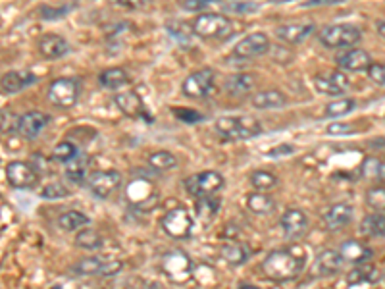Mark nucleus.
I'll return each mask as SVG.
<instances>
[{
    "label": "nucleus",
    "instance_id": "f257e3e1",
    "mask_svg": "<svg viewBox=\"0 0 385 289\" xmlns=\"http://www.w3.org/2000/svg\"><path fill=\"white\" fill-rule=\"evenodd\" d=\"M307 266V253L300 247H285L270 253L262 260V274L274 281H291L299 278Z\"/></svg>",
    "mask_w": 385,
    "mask_h": 289
},
{
    "label": "nucleus",
    "instance_id": "f03ea898",
    "mask_svg": "<svg viewBox=\"0 0 385 289\" xmlns=\"http://www.w3.org/2000/svg\"><path fill=\"white\" fill-rule=\"evenodd\" d=\"M214 129L225 141H246L260 135L262 124L254 116H223L216 120Z\"/></svg>",
    "mask_w": 385,
    "mask_h": 289
},
{
    "label": "nucleus",
    "instance_id": "7ed1b4c3",
    "mask_svg": "<svg viewBox=\"0 0 385 289\" xmlns=\"http://www.w3.org/2000/svg\"><path fill=\"white\" fill-rule=\"evenodd\" d=\"M191 31L200 39H225L233 31L230 17L218 12H202L192 20Z\"/></svg>",
    "mask_w": 385,
    "mask_h": 289
},
{
    "label": "nucleus",
    "instance_id": "20e7f679",
    "mask_svg": "<svg viewBox=\"0 0 385 289\" xmlns=\"http://www.w3.org/2000/svg\"><path fill=\"white\" fill-rule=\"evenodd\" d=\"M362 39V29L353 24L326 25L318 33V41L326 48H351Z\"/></svg>",
    "mask_w": 385,
    "mask_h": 289
},
{
    "label": "nucleus",
    "instance_id": "39448f33",
    "mask_svg": "<svg viewBox=\"0 0 385 289\" xmlns=\"http://www.w3.org/2000/svg\"><path fill=\"white\" fill-rule=\"evenodd\" d=\"M81 93V83L74 78H58L48 85L46 97L58 108H71L76 106Z\"/></svg>",
    "mask_w": 385,
    "mask_h": 289
},
{
    "label": "nucleus",
    "instance_id": "423d86ee",
    "mask_svg": "<svg viewBox=\"0 0 385 289\" xmlns=\"http://www.w3.org/2000/svg\"><path fill=\"white\" fill-rule=\"evenodd\" d=\"M223 185H225V180H223L222 174L216 172V170L195 174V176L185 180V191L195 199L216 195L218 191H222Z\"/></svg>",
    "mask_w": 385,
    "mask_h": 289
},
{
    "label": "nucleus",
    "instance_id": "0eeeda50",
    "mask_svg": "<svg viewBox=\"0 0 385 289\" xmlns=\"http://www.w3.org/2000/svg\"><path fill=\"white\" fill-rule=\"evenodd\" d=\"M123 185V176L118 170H100L89 176L87 189L91 191L92 197L97 199H110L115 191H120Z\"/></svg>",
    "mask_w": 385,
    "mask_h": 289
},
{
    "label": "nucleus",
    "instance_id": "6e6552de",
    "mask_svg": "<svg viewBox=\"0 0 385 289\" xmlns=\"http://www.w3.org/2000/svg\"><path fill=\"white\" fill-rule=\"evenodd\" d=\"M162 230L174 239H187L192 234V216L185 206H176L164 214L160 222Z\"/></svg>",
    "mask_w": 385,
    "mask_h": 289
},
{
    "label": "nucleus",
    "instance_id": "1a4fd4ad",
    "mask_svg": "<svg viewBox=\"0 0 385 289\" xmlns=\"http://www.w3.org/2000/svg\"><path fill=\"white\" fill-rule=\"evenodd\" d=\"M214 78L216 71L212 68H202V70L192 71L191 76H187L183 81V94L191 97V99H206L208 94L212 93L214 89Z\"/></svg>",
    "mask_w": 385,
    "mask_h": 289
},
{
    "label": "nucleus",
    "instance_id": "9d476101",
    "mask_svg": "<svg viewBox=\"0 0 385 289\" xmlns=\"http://www.w3.org/2000/svg\"><path fill=\"white\" fill-rule=\"evenodd\" d=\"M122 270L120 260H106L100 257L81 258L71 266V274L76 276H114Z\"/></svg>",
    "mask_w": 385,
    "mask_h": 289
},
{
    "label": "nucleus",
    "instance_id": "9b49d317",
    "mask_svg": "<svg viewBox=\"0 0 385 289\" xmlns=\"http://www.w3.org/2000/svg\"><path fill=\"white\" fill-rule=\"evenodd\" d=\"M279 226H281V232H284L285 239H289V241H299V239H302V237L308 234L310 220H308L307 212L300 211V209H287V211L281 214Z\"/></svg>",
    "mask_w": 385,
    "mask_h": 289
},
{
    "label": "nucleus",
    "instance_id": "f8f14e48",
    "mask_svg": "<svg viewBox=\"0 0 385 289\" xmlns=\"http://www.w3.org/2000/svg\"><path fill=\"white\" fill-rule=\"evenodd\" d=\"M314 87L318 93L328 94V97H341L349 91L351 81L346 78L345 71L331 70L314 76Z\"/></svg>",
    "mask_w": 385,
    "mask_h": 289
},
{
    "label": "nucleus",
    "instance_id": "ddd939ff",
    "mask_svg": "<svg viewBox=\"0 0 385 289\" xmlns=\"http://www.w3.org/2000/svg\"><path fill=\"white\" fill-rule=\"evenodd\" d=\"M37 170L29 162L14 160L6 166V180L15 189H33L38 183Z\"/></svg>",
    "mask_w": 385,
    "mask_h": 289
},
{
    "label": "nucleus",
    "instance_id": "4468645a",
    "mask_svg": "<svg viewBox=\"0 0 385 289\" xmlns=\"http://www.w3.org/2000/svg\"><path fill=\"white\" fill-rule=\"evenodd\" d=\"M48 124H50V116L48 114L38 112V110H29V112H25V114L18 118L15 129L25 139H37L38 135L45 132Z\"/></svg>",
    "mask_w": 385,
    "mask_h": 289
},
{
    "label": "nucleus",
    "instance_id": "2eb2a0df",
    "mask_svg": "<svg viewBox=\"0 0 385 289\" xmlns=\"http://www.w3.org/2000/svg\"><path fill=\"white\" fill-rule=\"evenodd\" d=\"M270 47H272V43H270L268 35L256 31L239 41L235 48H233V55L239 56V58H256V56L266 55Z\"/></svg>",
    "mask_w": 385,
    "mask_h": 289
},
{
    "label": "nucleus",
    "instance_id": "dca6fc26",
    "mask_svg": "<svg viewBox=\"0 0 385 289\" xmlns=\"http://www.w3.org/2000/svg\"><path fill=\"white\" fill-rule=\"evenodd\" d=\"M316 31V25L310 22H293V24H284L276 27V37L281 43L287 45H302L308 37H312Z\"/></svg>",
    "mask_w": 385,
    "mask_h": 289
},
{
    "label": "nucleus",
    "instance_id": "f3484780",
    "mask_svg": "<svg viewBox=\"0 0 385 289\" xmlns=\"http://www.w3.org/2000/svg\"><path fill=\"white\" fill-rule=\"evenodd\" d=\"M162 270L168 274L172 280H183L191 274L192 262L181 251H169L162 257Z\"/></svg>",
    "mask_w": 385,
    "mask_h": 289
},
{
    "label": "nucleus",
    "instance_id": "a211bd4d",
    "mask_svg": "<svg viewBox=\"0 0 385 289\" xmlns=\"http://www.w3.org/2000/svg\"><path fill=\"white\" fill-rule=\"evenodd\" d=\"M354 218V206L351 203H335L331 204L328 211L323 212V226L330 232H337L346 227Z\"/></svg>",
    "mask_w": 385,
    "mask_h": 289
},
{
    "label": "nucleus",
    "instance_id": "6ab92c4d",
    "mask_svg": "<svg viewBox=\"0 0 385 289\" xmlns=\"http://www.w3.org/2000/svg\"><path fill=\"white\" fill-rule=\"evenodd\" d=\"M343 266H345V260L341 257V253L335 249H328L322 251L316 257L312 274H314L316 278H330V276H335V274L341 272Z\"/></svg>",
    "mask_w": 385,
    "mask_h": 289
},
{
    "label": "nucleus",
    "instance_id": "aec40b11",
    "mask_svg": "<svg viewBox=\"0 0 385 289\" xmlns=\"http://www.w3.org/2000/svg\"><path fill=\"white\" fill-rule=\"evenodd\" d=\"M35 83H37V76L29 70L8 71L0 78V89H2V93L6 94L22 93L23 89L35 85Z\"/></svg>",
    "mask_w": 385,
    "mask_h": 289
},
{
    "label": "nucleus",
    "instance_id": "412c9836",
    "mask_svg": "<svg viewBox=\"0 0 385 289\" xmlns=\"http://www.w3.org/2000/svg\"><path fill=\"white\" fill-rule=\"evenodd\" d=\"M69 43L56 33H46L38 39V52L46 60H60L66 55H69Z\"/></svg>",
    "mask_w": 385,
    "mask_h": 289
},
{
    "label": "nucleus",
    "instance_id": "4be33fe9",
    "mask_svg": "<svg viewBox=\"0 0 385 289\" xmlns=\"http://www.w3.org/2000/svg\"><path fill=\"white\" fill-rule=\"evenodd\" d=\"M339 253H341V257L345 260V265H364V262H368L370 258L374 257V251L370 249L366 243L358 241V239H346V241L341 243V247H339Z\"/></svg>",
    "mask_w": 385,
    "mask_h": 289
},
{
    "label": "nucleus",
    "instance_id": "5701e85b",
    "mask_svg": "<svg viewBox=\"0 0 385 289\" xmlns=\"http://www.w3.org/2000/svg\"><path fill=\"white\" fill-rule=\"evenodd\" d=\"M341 71H368L372 66V56L362 48H351L337 58Z\"/></svg>",
    "mask_w": 385,
    "mask_h": 289
},
{
    "label": "nucleus",
    "instance_id": "b1692460",
    "mask_svg": "<svg viewBox=\"0 0 385 289\" xmlns=\"http://www.w3.org/2000/svg\"><path fill=\"white\" fill-rule=\"evenodd\" d=\"M379 280H384V272L374 265H356L354 268H351V272L346 274V283L349 286H360V283H370L374 286Z\"/></svg>",
    "mask_w": 385,
    "mask_h": 289
},
{
    "label": "nucleus",
    "instance_id": "393cba45",
    "mask_svg": "<svg viewBox=\"0 0 385 289\" xmlns=\"http://www.w3.org/2000/svg\"><path fill=\"white\" fill-rule=\"evenodd\" d=\"M89 166H91L89 157L79 153L76 158H71L68 164H66V170H64V174H66V180H68L69 183H74V185L87 183L89 176H91V174H89Z\"/></svg>",
    "mask_w": 385,
    "mask_h": 289
},
{
    "label": "nucleus",
    "instance_id": "a878e982",
    "mask_svg": "<svg viewBox=\"0 0 385 289\" xmlns=\"http://www.w3.org/2000/svg\"><path fill=\"white\" fill-rule=\"evenodd\" d=\"M114 102L118 108L122 110L125 116L130 118H145V106H143V99L139 97L135 91H122L114 97Z\"/></svg>",
    "mask_w": 385,
    "mask_h": 289
},
{
    "label": "nucleus",
    "instance_id": "bb28decb",
    "mask_svg": "<svg viewBox=\"0 0 385 289\" xmlns=\"http://www.w3.org/2000/svg\"><path fill=\"white\" fill-rule=\"evenodd\" d=\"M222 258L231 266H241L245 265L246 260L251 258V249L248 245H245L243 241H237V239H227V241L222 245Z\"/></svg>",
    "mask_w": 385,
    "mask_h": 289
},
{
    "label": "nucleus",
    "instance_id": "cd10ccee",
    "mask_svg": "<svg viewBox=\"0 0 385 289\" xmlns=\"http://www.w3.org/2000/svg\"><path fill=\"white\" fill-rule=\"evenodd\" d=\"M251 102H253L254 108L258 110H276L287 106V97L277 89H266V91L253 94Z\"/></svg>",
    "mask_w": 385,
    "mask_h": 289
},
{
    "label": "nucleus",
    "instance_id": "c85d7f7f",
    "mask_svg": "<svg viewBox=\"0 0 385 289\" xmlns=\"http://www.w3.org/2000/svg\"><path fill=\"white\" fill-rule=\"evenodd\" d=\"M256 85V78L253 73H233L225 79V91L231 97H245L254 91Z\"/></svg>",
    "mask_w": 385,
    "mask_h": 289
},
{
    "label": "nucleus",
    "instance_id": "c756f323",
    "mask_svg": "<svg viewBox=\"0 0 385 289\" xmlns=\"http://www.w3.org/2000/svg\"><path fill=\"white\" fill-rule=\"evenodd\" d=\"M360 234L372 239H385V212L366 214L360 222Z\"/></svg>",
    "mask_w": 385,
    "mask_h": 289
},
{
    "label": "nucleus",
    "instance_id": "7c9ffc66",
    "mask_svg": "<svg viewBox=\"0 0 385 289\" xmlns=\"http://www.w3.org/2000/svg\"><path fill=\"white\" fill-rule=\"evenodd\" d=\"M246 209L253 214L266 216V214H272V212L276 211V201H274V197L270 195V193L254 191V193L246 197Z\"/></svg>",
    "mask_w": 385,
    "mask_h": 289
},
{
    "label": "nucleus",
    "instance_id": "2f4dec72",
    "mask_svg": "<svg viewBox=\"0 0 385 289\" xmlns=\"http://www.w3.org/2000/svg\"><path fill=\"white\" fill-rule=\"evenodd\" d=\"M56 224H58L62 232H68V234L69 232H79V230L87 227L89 216L79 211H66L56 218Z\"/></svg>",
    "mask_w": 385,
    "mask_h": 289
},
{
    "label": "nucleus",
    "instance_id": "473e14b6",
    "mask_svg": "<svg viewBox=\"0 0 385 289\" xmlns=\"http://www.w3.org/2000/svg\"><path fill=\"white\" fill-rule=\"evenodd\" d=\"M99 83L100 87H104V89H122L130 83V76H127V71L123 70V68H108L99 76Z\"/></svg>",
    "mask_w": 385,
    "mask_h": 289
},
{
    "label": "nucleus",
    "instance_id": "72a5a7b5",
    "mask_svg": "<svg viewBox=\"0 0 385 289\" xmlns=\"http://www.w3.org/2000/svg\"><path fill=\"white\" fill-rule=\"evenodd\" d=\"M146 162L156 172H168V170H174L177 166V157L172 155L169 150H156L153 155H148Z\"/></svg>",
    "mask_w": 385,
    "mask_h": 289
},
{
    "label": "nucleus",
    "instance_id": "f704fd0d",
    "mask_svg": "<svg viewBox=\"0 0 385 289\" xmlns=\"http://www.w3.org/2000/svg\"><path fill=\"white\" fill-rule=\"evenodd\" d=\"M76 245L83 251H97L102 247V235L92 227H83L77 232Z\"/></svg>",
    "mask_w": 385,
    "mask_h": 289
},
{
    "label": "nucleus",
    "instance_id": "c9c22d12",
    "mask_svg": "<svg viewBox=\"0 0 385 289\" xmlns=\"http://www.w3.org/2000/svg\"><path fill=\"white\" fill-rule=\"evenodd\" d=\"M277 183H279V180H277L276 174L268 172V170H256L251 174V185L262 193H270L272 189L277 188Z\"/></svg>",
    "mask_w": 385,
    "mask_h": 289
},
{
    "label": "nucleus",
    "instance_id": "e433bc0d",
    "mask_svg": "<svg viewBox=\"0 0 385 289\" xmlns=\"http://www.w3.org/2000/svg\"><path fill=\"white\" fill-rule=\"evenodd\" d=\"M220 211V199L212 197H200L197 203V216L204 222H210Z\"/></svg>",
    "mask_w": 385,
    "mask_h": 289
},
{
    "label": "nucleus",
    "instance_id": "4c0bfd02",
    "mask_svg": "<svg viewBox=\"0 0 385 289\" xmlns=\"http://www.w3.org/2000/svg\"><path fill=\"white\" fill-rule=\"evenodd\" d=\"M222 12L225 14H251L258 10V2H251V0H223Z\"/></svg>",
    "mask_w": 385,
    "mask_h": 289
},
{
    "label": "nucleus",
    "instance_id": "58836bf2",
    "mask_svg": "<svg viewBox=\"0 0 385 289\" xmlns=\"http://www.w3.org/2000/svg\"><path fill=\"white\" fill-rule=\"evenodd\" d=\"M79 155L77 150V145H74L71 141H62L58 143L52 150V160L54 162H60V164H68L71 158H76Z\"/></svg>",
    "mask_w": 385,
    "mask_h": 289
},
{
    "label": "nucleus",
    "instance_id": "ea45409f",
    "mask_svg": "<svg viewBox=\"0 0 385 289\" xmlns=\"http://www.w3.org/2000/svg\"><path fill=\"white\" fill-rule=\"evenodd\" d=\"M38 195L43 197V199H48V201H56V199H66V197H69L71 191L62 181H50V183H46V185L41 188Z\"/></svg>",
    "mask_w": 385,
    "mask_h": 289
},
{
    "label": "nucleus",
    "instance_id": "a19ab883",
    "mask_svg": "<svg viewBox=\"0 0 385 289\" xmlns=\"http://www.w3.org/2000/svg\"><path fill=\"white\" fill-rule=\"evenodd\" d=\"M354 101L353 99H337V101H331L328 106H326V114L323 116L328 118H341L346 116L349 112L354 110Z\"/></svg>",
    "mask_w": 385,
    "mask_h": 289
},
{
    "label": "nucleus",
    "instance_id": "79ce46f5",
    "mask_svg": "<svg viewBox=\"0 0 385 289\" xmlns=\"http://www.w3.org/2000/svg\"><path fill=\"white\" fill-rule=\"evenodd\" d=\"M364 201L374 212H385V188L384 185H376V188H370L366 191Z\"/></svg>",
    "mask_w": 385,
    "mask_h": 289
},
{
    "label": "nucleus",
    "instance_id": "37998d69",
    "mask_svg": "<svg viewBox=\"0 0 385 289\" xmlns=\"http://www.w3.org/2000/svg\"><path fill=\"white\" fill-rule=\"evenodd\" d=\"M384 170L385 166L379 158H366L360 166L362 178H366V180H379V178H384Z\"/></svg>",
    "mask_w": 385,
    "mask_h": 289
},
{
    "label": "nucleus",
    "instance_id": "c03bdc74",
    "mask_svg": "<svg viewBox=\"0 0 385 289\" xmlns=\"http://www.w3.org/2000/svg\"><path fill=\"white\" fill-rule=\"evenodd\" d=\"M74 10V6H43L38 10V16L43 17L45 22H52V20H58V17H64L66 14H69Z\"/></svg>",
    "mask_w": 385,
    "mask_h": 289
},
{
    "label": "nucleus",
    "instance_id": "a18cd8bd",
    "mask_svg": "<svg viewBox=\"0 0 385 289\" xmlns=\"http://www.w3.org/2000/svg\"><path fill=\"white\" fill-rule=\"evenodd\" d=\"M368 78L376 85H385V64H374L368 68Z\"/></svg>",
    "mask_w": 385,
    "mask_h": 289
},
{
    "label": "nucleus",
    "instance_id": "49530a36",
    "mask_svg": "<svg viewBox=\"0 0 385 289\" xmlns=\"http://www.w3.org/2000/svg\"><path fill=\"white\" fill-rule=\"evenodd\" d=\"M114 2L125 10H145L153 4V0H114Z\"/></svg>",
    "mask_w": 385,
    "mask_h": 289
},
{
    "label": "nucleus",
    "instance_id": "de8ad7c7",
    "mask_svg": "<svg viewBox=\"0 0 385 289\" xmlns=\"http://www.w3.org/2000/svg\"><path fill=\"white\" fill-rule=\"evenodd\" d=\"M295 155V147L289 145V143H284V145H277L276 149L268 150L270 158H281V157H291Z\"/></svg>",
    "mask_w": 385,
    "mask_h": 289
},
{
    "label": "nucleus",
    "instance_id": "09e8293b",
    "mask_svg": "<svg viewBox=\"0 0 385 289\" xmlns=\"http://www.w3.org/2000/svg\"><path fill=\"white\" fill-rule=\"evenodd\" d=\"M345 0H304L302 8H320V6H333V4H341Z\"/></svg>",
    "mask_w": 385,
    "mask_h": 289
},
{
    "label": "nucleus",
    "instance_id": "8fccbe9b",
    "mask_svg": "<svg viewBox=\"0 0 385 289\" xmlns=\"http://www.w3.org/2000/svg\"><path fill=\"white\" fill-rule=\"evenodd\" d=\"M346 133H353V127L349 124L328 125V135H346Z\"/></svg>",
    "mask_w": 385,
    "mask_h": 289
},
{
    "label": "nucleus",
    "instance_id": "3c124183",
    "mask_svg": "<svg viewBox=\"0 0 385 289\" xmlns=\"http://www.w3.org/2000/svg\"><path fill=\"white\" fill-rule=\"evenodd\" d=\"M33 168H35V170H37V174L38 176H41V174L43 172H46V170H48V160H46L45 157H43V155H33Z\"/></svg>",
    "mask_w": 385,
    "mask_h": 289
},
{
    "label": "nucleus",
    "instance_id": "603ef678",
    "mask_svg": "<svg viewBox=\"0 0 385 289\" xmlns=\"http://www.w3.org/2000/svg\"><path fill=\"white\" fill-rule=\"evenodd\" d=\"M376 27H377V33H379V35L385 39V22H377Z\"/></svg>",
    "mask_w": 385,
    "mask_h": 289
},
{
    "label": "nucleus",
    "instance_id": "864d4df0",
    "mask_svg": "<svg viewBox=\"0 0 385 289\" xmlns=\"http://www.w3.org/2000/svg\"><path fill=\"white\" fill-rule=\"evenodd\" d=\"M237 289H260V288H258V286H253V283H245V281H243V283H239Z\"/></svg>",
    "mask_w": 385,
    "mask_h": 289
},
{
    "label": "nucleus",
    "instance_id": "5fc2aeb1",
    "mask_svg": "<svg viewBox=\"0 0 385 289\" xmlns=\"http://www.w3.org/2000/svg\"><path fill=\"white\" fill-rule=\"evenodd\" d=\"M272 4H285V2H293V0H268Z\"/></svg>",
    "mask_w": 385,
    "mask_h": 289
},
{
    "label": "nucleus",
    "instance_id": "6e6d98bb",
    "mask_svg": "<svg viewBox=\"0 0 385 289\" xmlns=\"http://www.w3.org/2000/svg\"><path fill=\"white\" fill-rule=\"evenodd\" d=\"M52 289H60V288H52Z\"/></svg>",
    "mask_w": 385,
    "mask_h": 289
},
{
    "label": "nucleus",
    "instance_id": "4d7b16f0",
    "mask_svg": "<svg viewBox=\"0 0 385 289\" xmlns=\"http://www.w3.org/2000/svg\"><path fill=\"white\" fill-rule=\"evenodd\" d=\"M384 280H385V272H384Z\"/></svg>",
    "mask_w": 385,
    "mask_h": 289
},
{
    "label": "nucleus",
    "instance_id": "13d9d810",
    "mask_svg": "<svg viewBox=\"0 0 385 289\" xmlns=\"http://www.w3.org/2000/svg\"><path fill=\"white\" fill-rule=\"evenodd\" d=\"M384 178H385V174H384Z\"/></svg>",
    "mask_w": 385,
    "mask_h": 289
},
{
    "label": "nucleus",
    "instance_id": "bf43d9fd",
    "mask_svg": "<svg viewBox=\"0 0 385 289\" xmlns=\"http://www.w3.org/2000/svg\"><path fill=\"white\" fill-rule=\"evenodd\" d=\"M102 289H104V288H102Z\"/></svg>",
    "mask_w": 385,
    "mask_h": 289
}]
</instances>
